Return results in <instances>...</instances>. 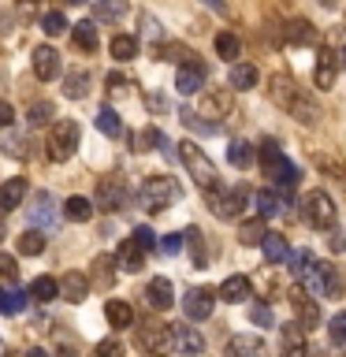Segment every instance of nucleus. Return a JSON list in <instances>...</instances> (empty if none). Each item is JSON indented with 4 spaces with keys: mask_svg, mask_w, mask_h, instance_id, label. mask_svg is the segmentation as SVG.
I'll use <instances>...</instances> for the list:
<instances>
[{
    "mask_svg": "<svg viewBox=\"0 0 346 357\" xmlns=\"http://www.w3.org/2000/svg\"><path fill=\"white\" fill-rule=\"evenodd\" d=\"M105 317H108L112 328H134V309L127 305V301H108Z\"/></svg>",
    "mask_w": 346,
    "mask_h": 357,
    "instance_id": "473e14b6",
    "label": "nucleus"
},
{
    "mask_svg": "<svg viewBox=\"0 0 346 357\" xmlns=\"http://www.w3.org/2000/svg\"><path fill=\"white\" fill-rule=\"evenodd\" d=\"M164 145H167V138H164V134L156 130V127H145V130L138 134V138H134V149H138V153H149V149H164Z\"/></svg>",
    "mask_w": 346,
    "mask_h": 357,
    "instance_id": "c03bdc74",
    "label": "nucleus"
},
{
    "mask_svg": "<svg viewBox=\"0 0 346 357\" xmlns=\"http://www.w3.org/2000/svg\"><path fill=\"white\" fill-rule=\"evenodd\" d=\"M227 82H231V89H253L257 86V67L253 63H231Z\"/></svg>",
    "mask_w": 346,
    "mask_h": 357,
    "instance_id": "c756f323",
    "label": "nucleus"
},
{
    "mask_svg": "<svg viewBox=\"0 0 346 357\" xmlns=\"http://www.w3.org/2000/svg\"><path fill=\"white\" fill-rule=\"evenodd\" d=\"M22 197H27V178H4L0 183V216L15 212L22 205Z\"/></svg>",
    "mask_w": 346,
    "mask_h": 357,
    "instance_id": "412c9836",
    "label": "nucleus"
},
{
    "mask_svg": "<svg viewBox=\"0 0 346 357\" xmlns=\"http://www.w3.org/2000/svg\"><path fill=\"white\" fill-rule=\"evenodd\" d=\"M172 342H175V350L186 354V357L205 354V339H201V331L190 328V324H172Z\"/></svg>",
    "mask_w": 346,
    "mask_h": 357,
    "instance_id": "4468645a",
    "label": "nucleus"
},
{
    "mask_svg": "<svg viewBox=\"0 0 346 357\" xmlns=\"http://www.w3.org/2000/svg\"><path fill=\"white\" fill-rule=\"evenodd\" d=\"M11 119H15V108H11L8 100H0V130L11 127Z\"/></svg>",
    "mask_w": 346,
    "mask_h": 357,
    "instance_id": "13d9d810",
    "label": "nucleus"
},
{
    "mask_svg": "<svg viewBox=\"0 0 346 357\" xmlns=\"http://www.w3.org/2000/svg\"><path fill=\"white\" fill-rule=\"evenodd\" d=\"M89 275H78V272H67L60 279V298L63 301H71V305H78V301H86L89 298Z\"/></svg>",
    "mask_w": 346,
    "mask_h": 357,
    "instance_id": "4be33fe9",
    "label": "nucleus"
},
{
    "mask_svg": "<svg viewBox=\"0 0 346 357\" xmlns=\"http://www.w3.org/2000/svg\"><path fill=\"white\" fill-rule=\"evenodd\" d=\"M298 216H301V223L306 227H313V231H328V227H335V201L324 194V190H309L306 197L298 201Z\"/></svg>",
    "mask_w": 346,
    "mask_h": 357,
    "instance_id": "423d86ee",
    "label": "nucleus"
},
{
    "mask_svg": "<svg viewBox=\"0 0 346 357\" xmlns=\"http://www.w3.org/2000/svg\"><path fill=\"white\" fill-rule=\"evenodd\" d=\"M205 75H209V71H205L197 60H186L183 67H179V75H175V89H179L183 97H194L197 89L205 86Z\"/></svg>",
    "mask_w": 346,
    "mask_h": 357,
    "instance_id": "f3484780",
    "label": "nucleus"
},
{
    "mask_svg": "<svg viewBox=\"0 0 346 357\" xmlns=\"http://www.w3.org/2000/svg\"><path fill=\"white\" fill-rule=\"evenodd\" d=\"M30 298H38V301H52V298H60V283H56L52 275H38L30 283Z\"/></svg>",
    "mask_w": 346,
    "mask_h": 357,
    "instance_id": "e433bc0d",
    "label": "nucleus"
},
{
    "mask_svg": "<svg viewBox=\"0 0 346 357\" xmlns=\"http://www.w3.org/2000/svg\"><path fill=\"white\" fill-rule=\"evenodd\" d=\"M223 357H268V346L257 335H234L227 342V350H223Z\"/></svg>",
    "mask_w": 346,
    "mask_h": 357,
    "instance_id": "6ab92c4d",
    "label": "nucleus"
},
{
    "mask_svg": "<svg viewBox=\"0 0 346 357\" xmlns=\"http://www.w3.org/2000/svg\"><path fill=\"white\" fill-rule=\"evenodd\" d=\"M52 116H56V108L49 105V100H33V105L27 108V123H30V127H45Z\"/></svg>",
    "mask_w": 346,
    "mask_h": 357,
    "instance_id": "de8ad7c7",
    "label": "nucleus"
},
{
    "mask_svg": "<svg viewBox=\"0 0 346 357\" xmlns=\"http://www.w3.org/2000/svg\"><path fill=\"white\" fill-rule=\"evenodd\" d=\"M130 201H134V194L119 175H108L97 183V208L100 212H123V208H130Z\"/></svg>",
    "mask_w": 346,
    "mask_h": 357,
    "instance_id": "6e6552de",
    "label": "nucleus"
},
{
    "mask_svg": "<svg viewBox=\"0 0 346 357\" xmlns=\"http://www.w3.org/2000/svg\"><path fill=\"white\" fill-rule=\"evenodd\" d=\"M250 205L257 208V220H272V216H279L283 208H290V205H287V201L279 197V194H272V190H257Z\"/></svg>",
    "mask_w": 346,
    "mask_h": 357,
    "instance_id": "5701e85b",
    "label": "nucleus"
},
{
    "mask_svg": "<svg viewBox=\"0 0 346 357\" xmlns=\"http://www.w3.org/2000/svg\"><path fill=\"white\" fill-rule=\"evenodd\" d=\"M116 261H119V268L123 272H142V264H145V250L134 238H123V245H119V253H116Z\"/></svg>",
    "mask_w": 346,
    "mask_h": 357,
    "instance_id": "393cba45",
    "label": "nucleus"
},
{
    "mask_svg": "<svg viewBox=\"0 0 346 357\" xmlns=\"http://www.w3.org/2000/svg\"><path fill=\"white\" fill-rule=\"evenodd\" d=\"M227 164H234V167H250V164H253V145L242 142V138H234V142L227 145Z\"/></svg>",
    "mask_w": 346,
    "mask_h": 357,
    "instance_id": "4c0bfd02",
    "label": "nucleus"
},
{
    "mask_svg": "<svg viewBox=\"0 0 346 357\" xmlns=\"http://www.w3.org/2000/svg\"><path fill=\"white\" fill-rule=\"evenodd\" d=\"M183 234H160V242H156V250H160L164 257H175L179 250H183Z\"/></svg>",
    "mask_w": 346,
    "mask_h": 357,
    "instance_id": "5fc2aeb1",
    "label": "nucleus"
},
{
    "mask_svg": "<svg viewBox=\"0 0 346 357\" xmlns=\"http://www.w3.org/2000/svg\"><path fill=\"white\" fill-rule=\"evenodd\" d=\"M335 75H339V56H335L328 45H320V49H317V63H313V82H317V89H331Z\"/></svg>",
    "mask_w": 346,
    "mask_h": 357,
    "instance_id": "ddd939ff",
    "label": "nucleus"
},
{
    "mask_svg": "<svg viewBox=\"0 0 346 357\" xmlns=\"http://www.w3.org/2000/svg\"><path fill=\"white\" fill-rule=\"evenodd\" d=\"M320 283H324V298H343V272L331 261H317Z\"/></svg>",
    "mask_w": 346,
    "mask_h": 357,
    "instance_id": "cd10ccee",
    "label": "nucleus"
},
{
    "mask_svg": "<svg viewBox=\"0 0 346 357\" xmlns=\"http://www.w3.org/2000/svg\"><path fill=\"white\" fill-rule=\"evenodd\" d=\"M179 197H183V190H179V183H175L172 175L145 178V183L138 186V194H134V201H138L142 212H164L167 205H175Z\"/></svg>",
    "mask_w": 346,
    "mask_h": 357,
    "instance_id": "f03ea898",
    "label": "nucleus"
},
{
    "mask_svg": "<svg viewBox=\"0 0 346 357\" xmlns=\"http://www.w3.org/2000/svg\"><path fill=\"white\" fill-rule=\"evenodd\" d=\"M71 38H75V49H82V52L97 49V26L93 22H78V26H71Z\"/></svg>",
    "mask_w": 346,
    "mask_h": 357,
    "instance_id": "c9c22d12",
    "label": "nucleus"
},
{
    "mask_svg": "<svg viewBox=\"0 0 346 357\" xmlns=\"http://www.w3.org/2000/svg\"><path fill=\"white\" fill-rule=\"evenodd\" d=\"M27 301H30V294L22 287H0V312L4 317H19L27 309Z\"/></svg>",
    "mask_w": 346,
    "mask_h": 357,
    "instance_id": "bb28decb",
    "label": "nucleus"
},
{
    "mask_svg": "<svg viewBox=\"0 0 346 357\" xmlns=\"http://www.w3.org/2000/svg\"><path fill=\"white\" fill-rule=\"evenodd\" d=\"M41 30L45 33H49V38H60V33H67V30H71V26H67V15H63V11H45V15H41Z\"/></svg>",
    "mask_w": 346,
    "mask_h": 357,
    "instance_id": "a18cd8bd",
    "label": "nucleus"
},
{
    "mask_svg": "<svg viewBox=\"0 0 346 357\" xmlns=\"http://www.w3.org/2000/svg\"><path fill=\"white\" fill-rule=\"evenodd\" d=\"M116 268H119L116 257L100 253L97 261H93V272H89V283H97L100 290H112V283H116Z\"/></svg>",
    "mask_w": 346,
    "mask_h": 357,
    "instance_id": "b1692460",
    "label": "nucleus"
},
{
    "mask_svg": "<svg viewBox=\"0 0 346 357\" xmlns=\"http://www.w3.org/2000/svg\"><path fill=\"white\" fill-rule=\"evenodd\" d=\"M283 38H287V45H317V30L306 19H290L283 26Z\"/></svg>",
    "mask_w": 346,
    "mask_h": 357,
    "instance_id": "c85d7f7f",
    "label": "nucleus"
},
{
    "mask_svg": "<svg viewBox=\"0 0 346 357\" xmlns=\"http://www.w3.org/2000/svg\"><path fill=\"white\" fill-rule=\"evenodd\" d=\"M290 305H294V312H298V328H301V331H313V328L320 324V305H317V301H313L301 287L290 290Z\"/></svg>",
    "mask_w": 346,
    "mask_h": 357,
    "instance_id": "2eb2a0df",
    "label": "nucleus"
},
{
    "mask_svg": "<svg viewBox=\"0 0 346 357\" xmlns=\"http://www.w3.org/2000/svg\"><path fill=\"white\" fill-rule=\"evenodd\" d=\"M179 160H183V167L197 178V186L205 190V197H209V194H220V172H216V164H212L194 142H183V145H179Z\"/></svg>",
    "mask_w": 346,
    "mask_h": 357,
    "instance_id": "20e7f679",
    "label": "nucleus"
},
{
    "mask_svg": "<svg viewBox=\"0 0 346 357\" xmlns=\"http://www.w3.org/2000/svg\"><path fill=\"white\" fill-rule=\"evenodd\" d=\"M63 71V56L52 49V45H38L33 49V75L41 78V82H52V78H60Z\"/></svg>",
    "mask_w": 346,
    "mask_h": 357,
    "instance_id": "f8f14e48",
    "label": "nucleus"
},
{
    "mask_svg": "<svg viewBox=\"0 0 346 357\" xmlns=\"http://www.w3.org/2000/svg\"><path fill=\"white\" fill-rule=\"evenodd\" d=\"M97 130L100 134H108V138H119V134H123V123H119V116H116V108H100L97 112Z\"/></svg>",
    "mask_w": 346,
    "mask_h": 357,
    "instance_id": "a19ab883",
    "label": "nucleus"
},
{
    "mask_svg": "<svg viewBox=\"0 0 346 357\" xmlns=\"http://www.w3.org/2000/svg\"><path fill=\"white\" fill-rule=\"evenodd\" d=\"M93 201H86L82 194H71L63 201V220H71V223H89L93 220Z\"/></svg>",
    "mask_w": 346,
    "mask_h": 357,
    "instance_id": "a878e982",
    "label": "nucleus"
},
{
    "mask_svg": "<svg viewBox=\"0 0 346 357\" xmlns=\"http://www.w3.org/2000/svg\"><path fill=\"white\" fill-rule=\"evenodd\" d=\"M216 52H220V60H239V52H242V41L234 38L231 30H223V33H216Z\"/></svg>",
    "mask_w": 346,
    "mask_h": 357,
    "instance_id": "37998d69",
    "label": "nucleus"
},
{
    "mask_svg": "<svg viewBox=\"0 0 346 357\" xmlns=\"http://www.w3.org/2000/svg\"><path fill=\"white\" fill-rule=\"evenodd\" d=\"M328 339H331V346H346V312H335V317H331Z\"/></svg>",
    "mask_w": 346,
    "mask_h": 357,
    "instance_id": "864d4df0",
    "label": "nucleus"
},
{
    "mask_svg": "<svg viewBox=\"0 0 346 357\" xmlns=\"http://www.w3.org/2000/svg\"><path fill=\"white\" fill-rule=\"evenodd\" d=\"M201 108H209L212 116H227L231 112V93L223 89V93H209L205 100H201Z\"/></svg>",
    "mask_w": 346,
    "mask_h": 357,
    "instance_id": "3c124183",
    "label": "nucleus"
},
{
    "mask_svg": "<svg viewBox=\"0 0 346 357\" xmlns=\"http://www.w3.org/2000/svg\"><path fill=\"white\" fill-rule=\"evenodd\" d=\"M253 201V190L250 186H231V190H223V194H209V208L216 212L220 220H234V216H242V208Z\"/></svg>",
    "mask_w": 346,
    "mask_h": 357,
    "instance_id": "1a4fd4ad",
    "label": "nucleus"
},
{
    "mask_svg": "<svg viewBox=\"0 0 346 357\" xmlns=\"http://www.w3.org/2000/svg\"><path fill=\"white\" fill-rule=\"evenodd\" d=\"M63 93L71 97V100L86 97V93H89V75H86V71H75V75H67V78H63Z\"/></svg>",
    "mask_w": 346,
    "mask_h": 357,
    "instance_id": "49530a36",
    "label": "nucleus"
},
{
    "mask_svg": "<svg viewBox=\"0 0 346 357\" xmlns=\"http://www.w3.org/2000/svg\"><path fill=\"white\" fill-rule=\"evenodd\" d=\"M183 238L190 242V257H194V264H197V268H205V264H209V253H205V234H201L197 227H186Z\"/></svg>",
    "mask_w": 346,
    "mask_h": 357,
    "instance_id": "ea45409f",
    "label": "nucleus"
},
{
    "mask_svg": "<svg viewBox=\"0 0 346 357\" xmlns=\"http://www.w3.org/2000/svg\"><path fill=\"white\" fill-rule=\"evenodd\" d=\"M216 294H220V301H227V305H242L246 298H253V283H250V275H227Z\"/></svg>",
    "mask_w": 346,
    "mask_h": 357,
    "instance_id": "a211bd4d",
    "label": "nucleus"
},
{
    "mask_svg": "<svg viewBox=\"0 0 346 357\" xmlns=\"http://www.w3.org/2000/svg\"><path fill=\"white\" fill-rule=\"evenodd\" d=\"M0 287H19V268L11 253H0Z\"/></svg>",
    "mask_w": 346,
    "mask_h": 357,
    "instance_id": "8fccbe9b",
    "label": "nucleus"
},
{
    "mask_svg": "<svg viewBox=\"0 0 346 357\" xmlns=\"http://www.w3.org/2000/svg\"><path fill=\"white\" fill-rule=\"evenodd\" d=\"M78 142H82L78 123L75 119H56L49 127V138H45V153H49V160L63 164V160H71V156H75Z\"/></svg>",
    "mask_w": 346,
    "mask_h": 357,
    "instance_id": "39448f33",
    "label": "nucleus"
},
{
    "mask_svg": "<svg viewBox=\"0 0 346 357\" xmlns=\"http://www.w3.org/2000/svg\"><path fill=\"white\" fill-rule=\"evenodd\" d=\"M112 56H116V60H134V56H138V38L116 33V38H112Z\"/></svg>",
    "mask_w": 346,
    "mask_h": 357,
    "instance_id": "79ce46f5",
    "label": "nucleus"
},
{
    "mask_svg": "<svg viewBox=\"0 0 346 357\" xmlns=\"http://www.w3.org/2000/svg\"><path fill=\"white\" fill-rule=\"evenodd\" d=\"M339 63H343V67H346V49H343V56H339Z\"/></svg>",
    "mask_w": 346,
    "mask_h": 357,
    "instance_id": "680f3d73",
    "label": "nucleus"
},
{
    "mask_svg": "<svg viewBox=\"0 0 346 357\" xmlns=\"http://www.w3.org/2000/svg\"><path fill=\"white\" fill-rule=\"evenodd\" d=\"M272 100L279 108H287L290 116H294L298 123H306V127H313V123L320 119V108H317V100H313L306 89H298L294 86V78H287V75H272Z\"/></svg>",
    "mask_w": 346,
    "mask_h": 357,
    "instance_id": "f257e3e1",
    "label": "nucleus"
},
{
    "mask_svg": "<svg viewBox=\"0 0 346 357\" xmlns=\"http://www.w3.org/2000/svg\"><path fill=\"white\" fill-rule=\"evenodd\" d=\"M93 357H123V346H119L116 339H105V342H97Z\"/></svg>",
    "mask_w": 346,
    "mask_h": 357,
    "instance_id": "6e6d98bb",
    "label": "nucleus"
},
{
    "mask_svg": "<svg viewBox=\"0 0 346 357\" xmlns=\"http://www.w3.org/2000/svg\"><path fill=\"white\" fill-rule=\"evenodd\" d=\"M93 15H97V19L116 22V19L127 15V4H123V0H112V4H93Z\"/></svg>",
    "mask_w": 346,
    "mask_h": 357,
    "instance_id": "603ef678",
    "label": "nucleus"
},
{
    "mask_svg": "<svg viewBox=\"0 0 346 357\" xmlns=\"http://www.w3.org/2000/svg\"><path fill=\"white\" fill-rule=\"evenodd\" d=\"M179 116H183V123H186L190 134H201V138H209V134H220V123H201L194 108H183Z\"/></svg>",
    "mask_w": 346,
    "mask_h": 357,
    "instance_id": "58836bf2",
    "label": "nucleus"
},
{
    "mask_svg": "<svg viewBox=\"0 0 346 357\" xmlns=\"http://www.w3.org/2000/svg\"><path fill=\"white\" fill-rule=\"evenodd\" d=\"M138 346L149 357H167L175 350L172 342V324H160V320H145L138 324Z\"/></svg>",
    "mask_w": 346,
    "mask_h": 357,
    "instance_id": "0eeeda50",
    "label": "nucleus"
},
{
    "mask_svg": "<svg viewBox=\"0 0 346 357\" xmlns=\"http://www.w3.org/2000/svg\"><path fill=\"white\" fill-rule=\"evenodd\" d=\"M27 216H30V223H33V231H41V227H49V231H52L56 223L63 220V212H56L52 194H49V190H41V194H33V197H30Z\"/></svg>",
    "mask_w": 346,
    "mask_h": 357,
    "instance_id": "9d476101",
    "label": "nucleus"
},
{
    "mask_svg": "<svg viewBox=\"0 0 346 357\" xmlns=\"http://www.w3.org/2000/svg\"><path fill=\"white\" fill-rule=\"evenodd\" d=\"M250 324H257V328H272V324H276L272 305H268V301H253V305H250Z\"/></svg>",
    "mask_w": 346,
    "mask_h": 357,
    "instance_id": "09e8293b",
    "label": "nucleus"
},
{
    "mask_svg": "<svg viewBox=\"0 0 346 357\" xmlns=\"http://www.w3.org/2000/svg\"><path fill=\"white\" fill-rule=\"evenodd\" d=\"M257 156H261V167H264V175L272 178V183L283 190V194H290V190L298 186V167L287 160L283 153H279V145L268 138V142H261V149H257Z\"/></svg>",
    "mask_w": 346,
    "mask_h": 357,
    "instance_id": "7ed1b4c3",
    "label": "nucleus"
},
{
    "mask_svg": "<svg viewBox=\"0 0 346 357\" xmlns=\"http://www.w3.org/2000/svg\"><path fill=\"white\" fill-rule=\"evenodd\" d=\"M19 253L22 257H41L45 253V231H22L19 234Z\"/></svg>",
    "mask_w": 346,
    "mask_h": 357,
    "instance_id": "f704fd0d",
    "label": "nucleus"
},
{
    "mask_svg": "<svg viewBox=\"0 0 346 357\" xmlns=\"http://www.w3.org/2000/svg\"><path fill=\"white\" fill-rule=\"evenodd\" d=\"M279 354H283V357H309L306 331L298 328V320H294V324H287L283 335H279Z\"/></svg>",
    "mask_w": 346,
    "mask_h": 357,
    "instance_id": "aec40b11",
    "label": "nucleus"
},
{
    "mask_svg": "<svg viewBox=\"0 0 346 357\" xmlns=\"http://www.w3.org/2000/svg\"><path fill=\"white\" fill-rule=\"evenodd\" d=\"M145 301H149V309H156V312L172 309V305H175V287H172V279H167V275L149 279V287H145Z\"/></svg>",
    "mask_w": 346,
    "mask_h": 357,
    "instance_id": "dca6fc26",
    "label": "nucleus"
},
{
    "mask_svg": "<svg viewBox=\"0 0 346 357\" xmlns=\"http://www.w3.org/2000/svg\"><path fill=\"white\" fill-rule=\"evenodd\" d=\"M130 238H134V242H138V245H142V250H145V253H149V250H153V245H156V234H153L149 227H138V231H134V234H130Z\"/></svg>",
    "mask_w": 346,
    "mask_h": 357,
    "instance_id": "4d7b16f0",
    "label": "nucleus"
},
{
    "mask_svg": "<svg viewBox=\"0 0 346 357\" xmlns=\"http://www.w3.org/2000/svg\"><path fill=\"white\" fill-rule=\"evenodd\" d=\"M313 264H317V261H313V253H309V250H290V257H287V268H290V275H294L298 283L309 275V268H313Z\"/></svg>",
    "mask_w": 346,
    "mask_h": 357,
    "instance_id": "72a5a7b5",
    "label": "nucleus"
},
{
    "mask_svg": "<svg viewBox=\"0 0 346 357\" xmlns=\"http://www.w3.org/2000/svg\"><path fill=\"white\" fill-rule=\"evenodd\" d=\"M212 309H216V294H212L209 287H194V290H186V298H183V312H186V320H209V317H212Z\"/></svg>",
    "mask_w": 346,
    "mask_h": 357,
    "instance_id": "9b49d317",
    "label": "nucleus"
},
{
    "mask_svg": "<svg viewBox=\"0 0 346 357\" xmlns=\"http://www.w3.org/2000/svg\"><path fill=\"white\" fill-rule=\"evenodd\" d=\"M328 245H331L335 253H339V250H346V234H343V231H331V238H328Z\"/></svg>",
    "mask_w": 346,
    "mask_h": 357,
    "instance_id": "bf43d9fd",
    "label": "nucleus"
},
{
    "mask_svg": "<svg viewBox=\"0 0 346 357\" xmlns=\"http://www.w3.org/2000/svg\"><path fill=\"white\" fill-rule=\"evenodd\" d=\"M27 357H49V350H41V346H33V350H27Z\"/></svg>",
    "mask_w": 346,
    "mask_h": 357,
    "instance_id": "052dcab7",
    "label": "nucleus"
},
{
    "mask_svg": "<svg viewBox=\"0 0 346 357\" xmlns=\"http://www.w3.org/2000/svg\"><path fill=\"white\" fill-rule=\"evenodd\" d=\"M268 238V227H264V220H246V223H239V242L242 245H261Z\"/></svg>",
    "mask_w": 346,
    "mask_h": 357,
    "instance_id": "7c9ffc66",
    "label": "nucleus"
},
{
    "mask_svg": "<svg viewBox=\"0 0 346 357\" xmlns=\"http://www.w3.org/2000/svg\"><path fill=\"white\" fill-rule=\"evenodd\" d=\"M261 250H264V257H268L272 264H279V261H287V257H290L287 234H272V231H268V238L261 242Z\"/></svg>",
    "mask_w": 346,
    "mask_h": 357,
    "instance_id": "2f4dec72",
    "label": "nucleus"
}]
</instances>
